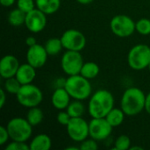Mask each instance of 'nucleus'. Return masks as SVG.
Segmentation results:
<instances>
[{
	"mask_svg": "<svg viewBox=\"0 0 150 150\" xmlns=\"http://www.w3.org/2000/svg\"><path fill=\"white\" fill-rule=\"evenodd\" d=\"M127 62L134 70H142L148 68L150 63V47L146 44L134 46L128 52Z\"/></svg>",
	"mask_w": 150,
	"mask_h": 150,
	"instance_id": "nucleus-6",
	"label": "nucleus"
},
{
	"mask_svg": "<svg viewBox=\"0 0 150 150\" xmlns=\"http://www.w3.org/2000/svg\"><path fill=\"white\" fill-rule=\"evenodd\" d=\"M131 148V140L127 135L122 134L120 135L114 143V149L116 150H127Z\"/></svg>",
	"mask_w": 150,
	"mask_h": 150,
	"instance_id": "nucleus-26",
	"label": "nucleus"
},
{
	"mask_svg": "<svg viewBox=\"0 0 150 150\" xmlns=\"http://www.w3.org/2000/svg\"><path fill=\"white\" fill-rule=\"evenodd\" d=\"M110 27L112 32L120 38L131 36L135 30V22L127 15L120 14L114 16L111 22Z\"/></svg>",
	"mask_w": 150,
	"mask_h": 150,
	"instance_id": "nucleus-7",
	"label": "nucleus"
},
{
	"mask_svg": "<svg viewBox=\"0 0 150 150\" xmlns=\"http://www.w3.org/2000/svg\"><path fill=\"white\" fill-rule=\"evenodd\" d=\"M83 63V59L80 52L72 50H67L63 54L61 61L62 69L68 76L80 74Z\"/></svg>",
	"mask_w": 150,
	"mask_h": 150,
	"instance_id": "nucleus-8",
	"label": "nucleus"
},
{
	"mask_svg": "<svg viewBox=\"0 0 150 150\" xmlns=\"http://www.w3.org/2000/svg\"><path fill=\"white\" fill-rule=\"evenodd\" d=\"M17 7L25 13L33 11L36 7L34 0H17Z\"/></svg>",
	"mask_w": 150,
	"mask_h": 150,
	"instance_id": "nucleus-28",
	"label": "nucleus"
},
{
	"mask_svg": "<svg viewBox=\"0 0 150 150\" xmlns=\"http://www.w3.org/2000/svg\"><path fill=\"white\" fill-rule=\"evenodd\" d=\"M63 48L72 51H82L86 45L84 34L76 29H69L65 31L61 37Z\"/></svg>",
	"mask_w": 150,
	"mask_h": 150,
	"instance_id": "nucleus-10",
	"label": "nucleus"
},
{
	"mask_svg": "<svg viewBox=\"0 0 150 150\" xmlns=\"http://www.w3.org/2000/svg\"><path fill=\"white\" fill-rule=\"evenodd\" d=\"M130 149L131 150H136V149L143 150V148H142V147H139V146H134V147H131V148H130Z\"/></svg>",
	"mask_w": 150,
	"mask_h": 150,
	"instance_id": "nucleus-38",
	"label": "nucleus"
},
{
	"mask_svg": "<svg viewBox=\"0 0 150 150\" xmlns=\"http://www.w3.org/2000/svg\"><path fill=\"white\" fill-rule=\"evenodd\" d=\"M70 95L67 91V90L64 87H59L56 88L54 91L51 102L53 106L57 110H66L69 105L70 104Z\"/></svg>",
	"mask_w": 150,
	"mask_h": 150,
	"instance_id": "nucleus-15",
	"label": "nucleus"
},
{
	"mask_svg": "<svg viewBox=\"0 0 150 150\" xmlns=\"http://www.w3.org/2000/svg\"><path fill=\"white\" fill-rule=\"evenodd\" d=\"M135 30L142 35L150 34V20L148 18H141L135 22Z\"/></svg>",
	"mask_w": 150,
	"mask_h": 150,
	"instance_id": "nucleus-27",
	"label": "nucleus"
},
{
	"mask_svg": "<svg viewBox=\"0 0 150 150\" xmlns=\"http://www.w3.org/2000/svg\"><path fill=\"white\" fill-rule=\"evenodd\" d=\"M22 84L19 83V81L16 78V76L10 77L5 79L4 84V89L6 92L10 94H17L21 88Z\"/></svg>",
	"mask_w": 150,
	"mask_h": 150,
	"instance_id": "nucleus-25",
	"label": "nucleus"
},
{
	"mask_svg": "<svg viewBox=\"0 0 150 150\" xmlns=\"http://www.w3.org/2000/svg\"><path fill=\"white\" fill-rule=\"evenodd\" d=\"M66 149L67 150H78V149H80V148H78V147H68V148H66Z\"/></svg>",
	"mask_w": 150,
	"mask_h": 150,
	"instance_id": "nucleus-39",
	"label": "nucleus"
},
{
	"mask_svg": "<svg viewBox=\"0 0 150 150\" xmlns=\"http://www.w3.org/2000/svg\"><path fill=\"white\" fill-rule=\"evenodd\" d=\"M43 118H44V114H43L42 110L40 109L38 106H35L28 110L25 119L33 127H34V126L40 125L42 122Z\"/></svg>",
	"mask_w": 150,
	"mask_h": 150,
	"instance_id": "nucleus-22",
	"label": "nucleus"
},
{
	"mask_svg": "<svg viewBox=\"0 0 150 150\" xmlns=\"http://www.w3.org/2000/svg\"><path fill=\"white\" fill-rule=\"evenodd\" d=\"M18 60L11 54L4 55L0 61V75L4 79L13 77L16 76L19 68Z\"/></svg>",
	"mask_w": 150,
	"mask_h": 150,
	"instance_id": "nucleus-14",
	"label": "nucleus"
},
{
	"mask_svg": "<svg viewBox=\"0 0 150 150\" xmlns=\"http://www.w3.org/2000/svg\"><path fill=\"white\" fill-rule=\"evenodd\" d=\"M17 100L19 105L26 108L38 106L43 100V93L41 90L34 84H24L16 94Z\"/></svg>",
	"mask_w": 150,
	"mask_h": 150,
	"instance_id": "nucleus-5",
	"label": "nucleus"
},
{
	"mask_svg": "<svg viewBox=\"0 0 150 150\" xmlns=\"http://www.w3.org/2000/svg\"><path fill=\"white\" fill-rule=\"evenodd\" d=\"M98 73H99V67L96 62H84L80 71V74L89 80L95 78L98 75Z\"/></svg>",
	"mask_w": 150,
	"mask_h": 150,
	"instance_id": "nucleus-21",
	"label": "nucleus"
},
{
	"mask_svg": "<svg viewBox=\"0 0 150 150\" xmlns=\"http://www.w3.org/2000/svg\"><path fill=\"white\" fill-rule=\"evenodd\" d=\"M81 4H90L93 2V0H76Z\"/></svg>",
	"mask_w": 150,
	"mask_h": 150,
	"instance_id": "nucleus-37",
	"label": "nucleus"
},
{
	"mask_svg": "<svg viewBox=\"0 0 150 150\" xmlns=\"http://www.w3.org/2000/svg\"><path fill=\"white\" fill-rule=\"evenodd\" d=\"M25 44L26 46L29 47H32L35 44H37V41H36V39L33 36H29L25 39Z\"/></svg>",
	"mask_w": 150,
	"mask_h": 150,
	"instance_id": "nucleus-34",
	"label": "nucleus"
},
{
	"mask_svg": "<svg viewBox=\"0 0 150 150\" xmlns=\"http://www.w3.org/2000/svg\"><path fill=\"white\" fill-rule=\"evenodd\" d=\"M80 150H97L98 149V145L97 141L94 139H86L80 144Z\"/></svg>",
	"mask_w": 150,
	"mask_h": 150,
	"instance_id": "nucleus-30",
	"label": "nucleus"
},
{
	"mask_svg": "<svg viewBox=\"0 0 150 150\" xmlns=\"http://www.w3.org/2000/svg\"><path fill=\"white\" fill-rule=\"evenodd\" d=\"M114 107V98L107 90H98L91 96L88 112L91 118H105Z\"/></svg>",
	"mask_w": 150,
	"mask_h": 150,
	"instance_id": "nucleus-1",
	"label": "nucleus"
},
{
	"mask_svg": "<svg viewBox=\"0 0 150 150\" xmlns=\"http://www.w3.org/2000/svg\"><path fill=\"white\" fill-rule=\"evenodd\" d=\"M148 68H149V71H150V63H149V67H148Z\"/></svg>",
	"mask_w": 150,
	"mask_h": 150,
	"instance_id": "nucleus-40",
	"label": "nucleus"
},
{
	"mask_svg": "<svg viewBox=\"0 0 150 150\" xmlns=\"http://www.w3.org/2000/svg\"><path fill=\"white\" fill-rule=\"evenodd\" d=\"M112 128L105 118H92L89 122L90 136L97 142L107 139L111 135Z\"/></svg>",
	"mask_w": 150,
	"mask_h": 150,
	"instance_id": "nucleus-11",
	"label": "nucleus"
},
{
	"mask_svg": "<svg viewBox=\"0 0 150 150\" xmlns=\"http://www.w3.org/2000/svg\"><path fill=\"white\" fill-rule=\"evenodd\" d=\"M48 54L42 45L35 44L29 47L26 52V61L35 69H40L45 65Z\"/></svg>",
	"mask_w": 150,
	"mask_h": 150,
	"instance_id": "nucleus-13",
	"label": "nucleus"
},
{
	"mask_svg": "<svg viewBox=\"0 0 150 150\" xmlns=\"http://www.w3.org/2000/svg\"><path fill=\"white\" fill-rule=\"evenodd\" d=\"M64 88L70 97L76 100H84L91 96L92 87L89 79L81 74L69 76L66 79Z\"/></svg>",
	"mask_w": 150,
	"mask_h": 150,
	"instance_id": "nucleus-3",
	"label": "nucleus"
},
{
	"mask_svg": "<svg viewBox=\"0 0 150 150\" xmlns=\"http://www.w3.org/2000/svg\"><path fill=\"white\" fill-rule=\"evenodd\" d=\"M6 128L10 134V139L12 141L25 142L31 138L33 134V126L26 119L19 117L11 119L8 122Z\"/></svg>",
	"mask_w": 150,
	"mask_h": 150,
	"instance_id": "nucleus-4",
	"label": "nucleus"
},
{
	"mask_svg": "<svg viewBox=\"0 0 150 150\" xmlns=\"http://www.w3.org/2000/svg\"><path fill=\"white\" fill-rule=\"evenodd\" d=\"M0 96H1V98H0V108H3L4 104H5V102H6V91H4V89H1Z\"/></svg>",
	"mask_w": 150,
	"mask_h": 150,
	"instance_id": "nucleus-33",
	"label": "nucleus"
},
{
	"mask_svg": "<svg viewBox=\"0 0 150 150\" xmlns=\"http://www.w3.org/2000/svg\"><path fill=\"white\" fill-rule=\"evenodd\" d=\"M145 93L137 87L127 89L121 98L120 108L127 116H135L145 110Z\"/></svg>",
	"mask_w": 150,
	"mask_h": 150,
	"instance_id": "nucleus-2",
	"label": "nucleus"
},
{
	"mask_svg": "<svg viewBox=\"0 0 150 150\" xmlns=\"http://www.w3.org/2000/svg\"><path fill=\"white\" fill-rule=\"evenodd\" d=\"M66 127L68 135L76 142L81 143L90 136L89 123L83 117L71 118Z\"/></svg>",
	"mask_w": 150,
	"mask_h": 150,
	"instance_id": "nucleus-9",
	"label": "nucleus"
},
{
	"mask_svg": "<svg viewBox=\"0 0 150 150\" xmlns=\"http://www.w3.org/2000/svg\"><path fill=\"white\" fill-rule=\"evenodd\" d=\"M15 76L22 85L32 83L36 76V69L28 62L23 63L19 65Z\"/></svg>",
	"mask_w": 150,
	"mask_h": 150,
	"instance_id": "nucleus-16",
	"label": "nucleus"
},
{
	"mask_svg": "<svg viewBox=\"0 0 150 150\" xmlns=\"http://www.w3.org/2000/svg\"><path fill=\"white\" fill-rule=\"evenodd\" d=\"M47 14L42 12L38 8L33 9V11L26 13L25 25L26 28L33 33H38L44 30L47 25Z\"/></svg>",
	"mask_w": 150,
	"mask_h": 150,
	"instance_id": "nucleus-12",
	"label": "nucleus"
},
{
	"mask_svg": "<svg viewBox=\"0 0 150 150\" xmlns=\"http://www.w3.org/2000/svg\"><path fill=\"white\" fill-rule=\"evenodd\" d=\"M25 16L26 13L17 7L16 9H13L10 11L8 15V21L12 26H20L25 25Z\"/></svg>",
	"mask_w": 150,
	"mask_h": 150,
	"instance_id": "nucleus-20",
	"label": "nucleus"
},
{
	"mask_svg": "<svg viewBox=\"0 0 150 150\" xmlns=\"http://www.w3.org/2000/svg\"><path fill=\"white\" fill-rule=\"evenodd\" d=\"M66 111L68 112V113L70 115L71 118H78V117H83L85 112V107L84 105L81 102V100H76L70 102Z\"/></svg>",
	"mask_w": 150,
	"mask_h": 150,
	"instance_id": "nucleus-24",
	"label": "nucleus"
},
{
	"mask_svg": "<svg viewBox=\"0 0 150 150\" xmlns=\"http://www.w3.org/2000/svg\"><path fill=\"white\" fill-rule=\"evenodd\" d=\"M30 150H48L52 147L51 138L46 134L36 135L30 142Z\"/></svg>",
	"mask_w": 150,
	"mask_h": 150,
	"instance_id": "nucleus-17",
	"label": "nucleus"
},
{
	"mask_svg": "<svg viewBox=\"0 0 150 150\" xmlns=\"http://www.w3.org/2000/svg\"><path fill=\"white\" fill-rule=\"evenodd\" d=\"M125 116L126 114L121 108L120 109V108L113 107L106 115L105 119L107 120V121L111 124L112 127H116L120 126L123 123L125 120Z\"/></svg>",
	"mask_w": 150,
	"mask_h": 150,
	"instance_id": "nucleus-19",
	"label": "nucleus"
},
{
	"mask_svg": "<svg viewBox=\"0 0 150 150\" xmlns=\"http://www.w3.org/2000/svg\"><path fill=\"white\" fill-rule=\"evenodd\" d=\"M35 4L36 8L47 15H51L59 10L61 0H35Z\"/></svg>",
	"mask_w": 150,
	"mask_h": 150,
	"instance_id": "nucleus-18",
	"label": "nucleus"
},
{
	"mask_svg": "<svg viewBox=\"0 0 150 150\" xmlns=\"http://www.w3.org/2000/svg\"><path fill=\"white\" fill-rule=\"evenodd\" d=\"M9 138H10V134L8 133L7 128L1 126L0 127V145L1 146L4 145L9 140Z\"/></svg>",
	"mask_w": 150,
	"mask_h": 150,
	"instance_id": "nucleus-32",
	"label": "nucleus"
},
{
	"mask_svg": "<svg viewBox=\"0 0 150 150\" xmlns=\"http://www.w3.org/2000/svg\"><path fill=\"white\" fill-rule=\"evenodd\" d=\"M44 47H45V48H46L48 55H56L63 48V46H62V42L61 38L60 39L51 38V39L47 40L46 41Z\"/></svg>",
	"mask_w": 150,
	"mask_h": 150,
	"instance_id": "nucleus-23",
	"label": "nucleus"
},
{
	"mask_svg": "<svg viewBox=\"0 0 150 150\" xmlns=\"http://www.w3.org/2000/svg\"><path fill=\"white\" fill-rule=\"evenodd\" d=\"M145 110L150 115V92L146 96V104H145Z\"/></svg>",
	"mask_w": 150,
	"mask_h": 150,
	"instance_id": "nucleus-36",
	"label": "nucleus"
},
{
	"mask_svg": "<svg viewBox=\"0 0 150 150\" xmlns=\"http://www.w3.org/2000/svg\"><path fill=\"white\" fill-rule=\"evenodd\" d=\"M16 0H0L1 4L4 7H10L14 4Z\"/></svg>",
	"mask_w": 150,
	"mask_h": 150,
	"instance_id": "nucleus-35",
	"label": "nucleus"
},
{
	"mask_svg": "<svg viewBox=\"0 0 150 150\" xmlns=\"http://www.w3.org/2000/svg\"><path fill=\"white\" fill-rule=\"evenodd\" d=\"M71 120L70 115L68 113L67 111L62 110L58 114H57V121L60 125L62 126H67L69 122V120Z\"/></svg>",
	"mask_w": 150,
	"mask_h": 150,
	"instance_id": "nucleus-31",
	"label": "nucleus"
},
{
	"mask_svg": "<svg viewBox=\"0 0 150 150\" xmlns=\"http://www.w3.org/2000/svg\"><path fill=\"white\" fill-rule=\"evenodd\" d=\"M30 146H28L25 142H17L12 141L11 143H9L6 147L5 150H29Z\"/></svg>",
	"mask_w": 150,
	"mask_h": 150,
	"instance_id": "nucleus-29",
	"label": "nucleus"
}]
</instances>
